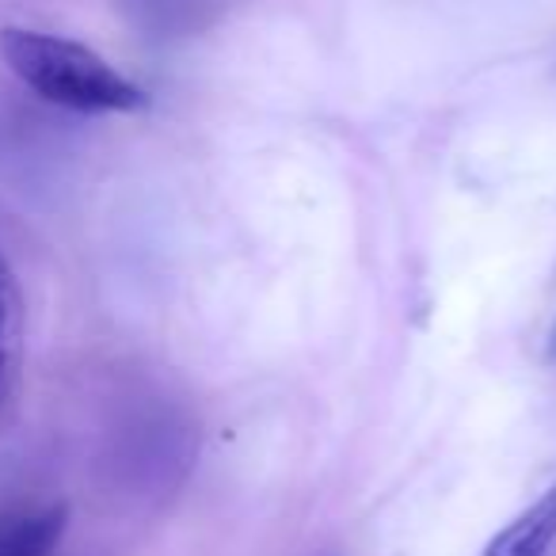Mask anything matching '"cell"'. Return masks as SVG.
I'll list each match as a JSON object with an SVG mask.
<instances>
[{"instance_id":"obj_5","label":"cell","mask_w":556,"mask_h":556,"mask_svg":"<svg viewBox=\"0 0 556 556\" xmlns=\"http://www.w3.org/2000/svg\"><path fill=\"white\" fill-rule=\"evenodd\" d=\"M24 348V294H20L16 270L0 252V401L12 393Z\"/></svg>"},{"instance_id":"obj_4","label":"cell","mask_w":556,"mask_h":556,"mask_svg":"<svg viewBox=\"0 0 556 556\" xmlns=\"http://www.w3.org/2000/svg\"><path fill=\"white\" fill-rule=\"evenodd\" d=\"M556 548V484L545 495L518 510L484 548L480 556H553Z\"/></svg>"},{"instance_id":"obj_1","label":"cell","mask_w":556,"mask_h":556,"mask_svg":"<svg viewBox=\"0 0 556 556\" xmlns=\"http://www.w3.org/2000/svg\"><path fill=\"white\" fill-rule=\"evenodd\" d=\"M0 58L39 100L54 108L77 115H130L149 108V96L85 42L31 27H4Z\"/></svg>"},{"instance_id":"obj_2","label":"cell","mask_w":556,"mask_h":556,"mask_svg":"<svg viewBox=\"0 0 556 556\" xmlns=\"http://www.w3.org/2000/svg\"><path fill=\"white\" fill-rule=\"evenodd\" d=\"M229 4L232 0H118V12L146 39L179 42L217 24Z\"/></svg>"},{"instance_id":"obj_6","label":"cell","mask_w":556,"mask_h":556,"mask_svg":"<svg viewBox=\"0 0 556 556\" xmlns=\"http://www.w3.org/2000/svg\"><path fill=\"white\" fill-rule=\"evenodd\" d=\"M545 358H548V363H556V325H553V332H548V343H545Z\"/></svg>"},{"instance_id":"obj_3","label":"cell","mask_w":556,"mask_h":556,"mask_svg":"<svg viewBox=\"0 0 556 556\" xmlns=\"http://www.w3.org/2000/svg\"><path fill=\"white\" fill-rule=\"evenodd\" d=\"M70 526L65 503L0 507V556H54Z\"/></svg>"}]
</instances>
